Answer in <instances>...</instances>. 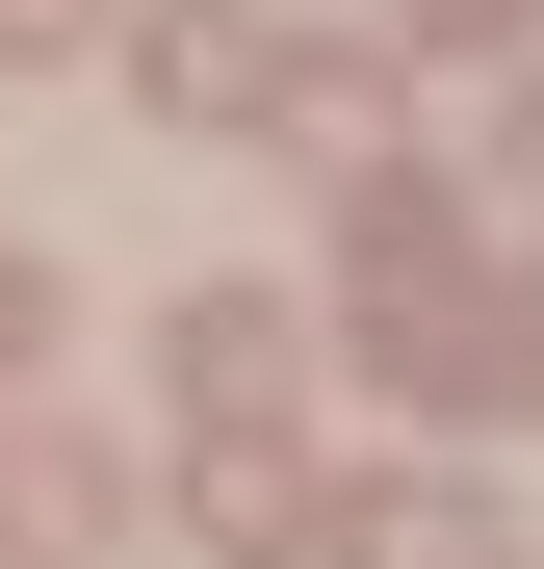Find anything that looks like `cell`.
Listing matches in <instances>:
<instances>
[{
	"mask_svg": "<svg viewBox=\"0 0 544 569\" xmlns=\"http://www.w3.org/2000/svg\"><path fill=\"white\" fill-rule=\"evenodd\" d=\"M130 78H156V104H181V130H286V104H311V52H286V27H259V0H181V27H156Z\"/></svg>",
	"mask_w": 544,
	"mask_h": 569,
	"instance_id": "1",
	"label": "cell"
},
{
	"mask_svg": "<svg viewBox=\"0 0 544 569\" xmlns=\"http://www.w3.org/2000/svg\"><path fill=\"white\" fill-rule=\"evenodd\" d=\"M0 543L78 569V543H105V466H78V440H0Z\"/></svg>",
	"mask_w": 544,
	"mask_h": 569,
	"instance_id": "2",
	"label": "cell"
},
{
	"mask_svg": "<svg viewBox=\"0 0 544 569\" xmlns=\"http://www.w3.org/2000/svg\"><path fill=\"white\" fill-rule=\"evenodd\" d=\"M78 27H105V0H0V52H78Z\"/></svg>",
	"mask_w": 544,
	"mask_h": 569,
	"instance_id": "3",
	"label": "cell"
},
{
	"mask_svg": "<svg viewBox=\"0 0 544 569\" xmlns=\"http://www.w3.org/2000/svg\"><path fill=\"white\" fill-rule=\"evenodd\" d=\"M0 362H27V259H0Z\"/></svg>",
	"mask_w": 544,
	"mask_h": 569,
	"instance_id": "4",
	"label": "cell"
},
{
	"mask_svg": "<svg viewBox=\"0 0 544 569\" xmlns=\"http://www.w3.org/2000/svg\"><path fill=\"white\" fill-rule=\"evenodd\" d=\"M415 27H493V0H415Z\"/></svg>",
	"mask_w": 544,
	"mask_h": 569,
	"instance_id": "5",
	"label": "cell"
}]
</instances>
